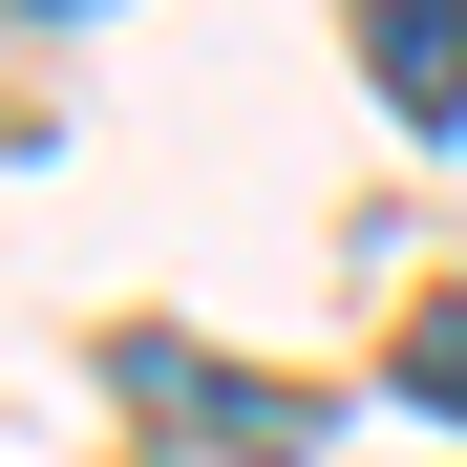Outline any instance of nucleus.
<instances>
[{"instance_id": "obj_1", "label": "nucleus", "mask_w": 467, "mask_h": 467, "mask_svg": "<svg viewBox=\"0 0 467 467\" xmlns=\"http://www.w3.org/2000/svg\"><path fill=\"white\" fill-rule=\"evenodd\" d=\"M361 86L404 128H467V0H361Z\"/></svg>"}, {"instance_id": "obj_2", "label": "nucleus", "mask_w": 467, "mask_h": 467, "mask_svg": "<svg viewBox=\"0 0 467 467\" xmlns=\"http://www.w3.org/2000/svg\"><path fill=\"white\" fill-rule=\"evenodd\" d=\"M404 404H446V425H467V297H425V319H404Z\"/></svg>"}, {"instance_id": "obj_3", "label": "nucleus", "mask_w": 467, "mask_h": 467, "mask_svg": "<svg viewBox=\"0 0 467 467\" xmlns=\"http://www.w3.org/2000/svg\"><path fill=\"white\" fill-rule=\"evenodd\" d=\"M43 22H86V0H43Z\"/></svg>"}]
</instances>
